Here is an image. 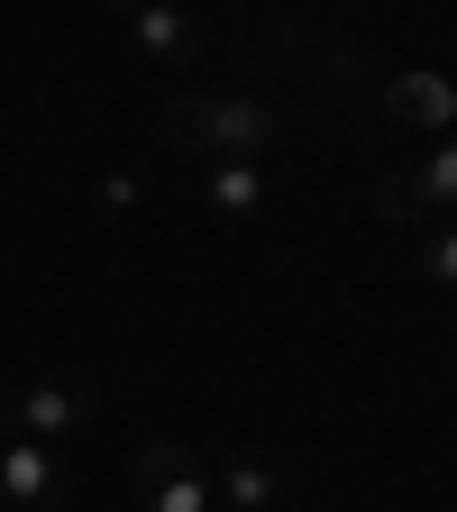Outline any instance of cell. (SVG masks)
<instances>
[{
  "label": "cell",
  "mask_w": 457,
  "mask_h": 512,
  "mask_svg": "<svg viewBox=\"0 0 457 512\" xmlns=\"http://www.w3.org/2000/svg\"><path fill=\"white\" fill-rule=\"evenodd\" d=\"M101 421V384L83 375V366H46V375H28V384H0V439H74V430H92Z\"/></svg>",
  "instance_id": "cell-2"
},
{
  "label": "cell",
  "mask_w": 457,
  "mask_h": 512,
  "mask_svg": "<svg viewBox=\"0 0 457 512\" xmlns=\"http://www.w3.org/2000/svg\"><path fill=\"white\" fill-rule=\"evenodd\" d=\"M320 92H330V101H357V110H375L384 74H375V55H366L357 37H320Z\"/></svg>",
  "instance_id": "cell-8"
},
{
  "label": "cell",
  "mask_w": 457,
  "mask_h": 512,
  "mask_svg": "<svg viewBox=\"0 0 457 512\" xmlns=\"http://www.w3.org/2000/svg\"><path fill=\"white\" fill-rule=\"evenodd\" d=\"M375 110H384V119H403V128H430V138H448V119H457V83H448V74H384Z\"/></svg>",
  "instance_id": "cell-6"
},
{
  "label": "cell",
  "mask_w": 457,
  "mask_h": 512,
  "mask_svg": "<svg viewBox=\"0 0 457 512\" xmlns=\"http://www.w3.org/2000/svg\"><path fill=\"white\" fill-rule=\"evenodd\" d=\"M412 183H421V202H430V220H457V138H439L421 165H412Z\"/></svg>",
  "instance_id": "cell-10"
},
{
  "label": "cell",
  "mask_w": 457,
  "mask_h": 512,
  "mask_svg": "<svg viewBox=\"0 0 457 512\" xmlns=\"http://www.w3.org/2000/svg\"><path fill=\"white\" fill-rule=\"evenodd\" d=\"M165 147L202 156V165H266V147H284V110L247 101V92H174Z\"/></svg>",
  "instance_id": "cell-1"
},
{
  "label": "cell",
  "mask_w": 457,
  "mask_h": 512,
  "mask_svg": "<svg viewBox=\"0 0 457 512\" xmlns=\"http://www.w3.org/2000/svg\"><path fill=\"white\" fill-rule=\"evenodd\" d=\"M202 192L220 220H247V211H266V165H202Z\"/></svg>",
  "instance_id": "cell-9"
},
{
  "label": "cell",
  "mask_w": 457,
  "mask_h": 512,
  "mask_svg": "<svg viewBox=\"0 0 457 512\" xmlns=\"http://www.w3.org/2000/svg\"><path fill=\"white\" fill-rule=\"evenodd\" d=\"M0 512H64V458L46 439H0Z\"/></svg>",
  "instance_id": "cell-4"
},
{
  "label": "cell",
  "mask_w": 457,
  "mask_h": 512,
  "mask_svg": "<svg viewBox=\"0 0 457 512\" xmlns=\"http://www.w3.org/2000/svg\"><path fill=\"white\" fill-rule=\"evenodd\" d=\"M211 503L220 512H275L284 503V467L266 458V448H229L220 476H211Z\"/></svg>",
  "instance_id": "cell-7"
},
{
  "label": "cell",
  "mask_w": 457,
  "mask_h": 512,
  "mask_svg": "<svg viewBox=\"0 0 457 512\" xmlns=\"http://www.w3.org/2000/svg\"><path fill=\"white\" fill-rule=\"evenodd\" d=\"M128 28V46H147L165 74H183V64H202V19L192 10H165V0H138V10L119 19Z\"/></svg>",
  "instance_id": "cell-5"
},
{
  "label": "cell",
  "mask_w": 457,
  "mask_h": 512,
  "mask_svg": "<svg viewBox=\"0 0 457 512\" xmlns=\"http://www.w3.org/2000/svg\"><path fill=\"white\" fill-rule=\"evenodd\" d=\"M256 46H275V55H320V28H311V19H275V10H266V19H256Z\"/></svg>",
  "instance_id": "cell-13"
},
{
  "label": "cell",
  "mask_w": 457,
  "mask_h": 512,
  "mask_svg": "<svg viewBox=\"0 0 457 512\" xmlns=\"http://www.w3.org/2000/svg\"><path fill=\"white\" fill-rule=\"evenodd\" d=\"M375 220H394V229H430V202H421V183H412V165L375 183Z\"/></svg>",
  "instance_id": "cell-11"
},
{
  "label": "cell",
  "mask_w": 457,
  "mask_h": 512,
  "mask_svg": "<svg viewBox=\"0 0 457 512\" xmlns=\"http://www.w3.org/2000/svg\"><path fill=\"white\" fill-rule=\"evenodd\" d=\"M421 275H430L439 293H457V220H430V229H421Z\"/></svg>",
  "instance_id": "cell-12"
},
{
  "label": "cell",
  "mask_w": 457,
  "mask_h": 512,
  "mask_svg": "<svg viewBox=\"0 0 457 512\" xmlns=\"http://www.w3.org/2000/svg\"><path fill=\"white\" fill-rule=\"evenodd\" d=\"M128 494L138 512H211V458L192 439H147L128 458Z\"/></svg>",
  "instance_id": "cell-3"
}]
</instances>
